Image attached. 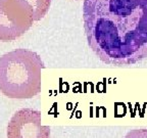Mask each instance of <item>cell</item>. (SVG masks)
<instances>
[{
  "mask_svg": "<svg viewBox=\"0 0 147 138\" xmlns=\"http://www.w3.org/2000/svg\"><path fill=\"white\" fill-rule=\"evenodd\" d=\"M124 138H147V129H137L128 132Z\"/></svg>",
  "mask_w": 147,
  "mask_h": 138,
  "instance_id": "cell-6",
  "label": "cell"
},
{
  "mask_svg": "<svg viewBox=\"0 0 147 138\" xmlns=\"http://www.w3.org/2000/svg\"><path fill=\"white\" fill-rule=\"evenodd\" d=\"M34 23L30 7L21 0H0V41L18 39Z\"/></svg>",
  "mask_w": 147,
  "mask_h": 138,
  "instance_id": "cell-3",
  "label": "cell"
},
{
  "mask_svg": "<svg viewBox=\"0 0 147 138\" xmlns=\"http://www.w3.org/2000/svg\"><path fill=\"white\" fill-rule=\"evenodd\" d=\"M30 7L33 14L34 22L40 21L48 12L51 5V0H21Z\"/></svg>",
  "mask_w": 147,
  "mask_h": 138,
  "instance_id": "cell-5",
  "label": "cell"
},
{
  "mask_svg": "<svg viewBox=\"0 0 147 138\" xmlns=\"http://www.w3.org/2000/svg\"><path fill=\"white\" fill-rule=\"evenodd\" d=\"M7 138H50V128L42 125L40 112L23 108L9 121Z\"/></svg>",
  "mask_w": 147,
  "mask_h": 138,
  "instance_id": "cell-4",
  "label": "cell"
},
{
  "mask_svg": "<svg viewBox=\"0 0 147 138\" xmlns=\"http://www.w3.org/2000/svg\"><path fill=\"white\" fill-rule=\"evenodd\" d=\"M83 21L88 45L104 64L147 58V0H84Z\"/></svg>",
  "mask_w": 147,
  "mask_h": 138,
  "instance_id": "cell-1",
  "label": "cell"
},
{
  "mask_svg": "<svg viewBox=\"0 0 147 138\" xmlns=\"http://www.w3.org/2000/svg\"><path fill=\"white\" fill-rule=\"evenodd\" d=\"M45 68L39 54L18 48L0 57V91L13 99H30L39 94L42 70Z\"/></svg>",
  "mask_w": 147,
  "mask_h": 138,
  "instance_id": "cell-2",
  "label": "cell"
}]
</instances>
